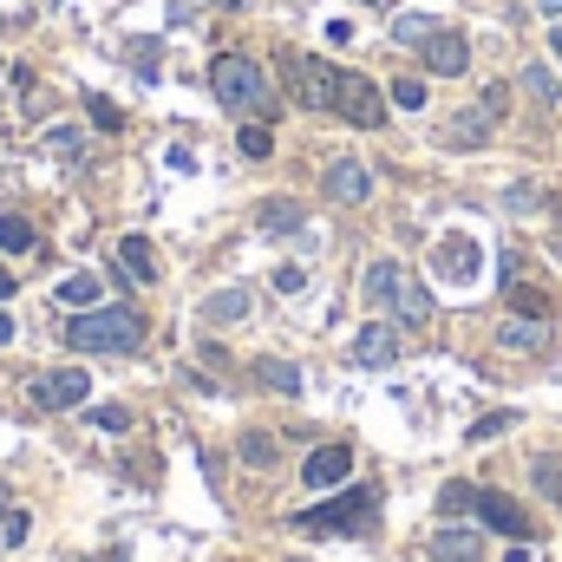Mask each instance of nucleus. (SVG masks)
Listing matches in <instances>:
<instances>
[{
    "instance_id": "f257e3e1",
    "label": "nucleus",
    "mask_w": 562,
    "mask_h": 562,
    "mask_svg": "<svg viewBox=\"0 0 562 562\" xmlns=\"http://www.w3.org/2000/svg\"><path fill=\"white\" fill-rule=\"evenodd\" d=\"M65 340L79 354H137L144 347V314L137 308H79L65 321Z\"/></svg>"
},
{
    "instance_id": "f03ea898",
    "label": "nucleus",
    "mask_w": 562,
    "mask_h": 562,
    "mask_svg": "<svg viewBox=\"0 0 562 562\" xmlns=\"http://www.w3.org/2000/svg\"><path fill=\"white\" fill-rule=\"evenodd\" d=\"M210 92L223 111H268V72L249 52H216L210 59Z\"/></svg>"
},
{
    "instance_id": "7ed1b4c3",
    "label": "nucleus",
    "mask_w": 562,
    "mask_h": 562,
    "mask_svg": "<svg viewBox=\"0 0 562 562\" xmlns=\"http://www.w3.org/2000/svg\"><path fill=\"white\" fill-rule=\"evenodd\" d=\"M373 504H380V498L360 485V491H340L334 504L301 511L295 524H301V530H314V537H354V530H367V524H373Z\"/></svg>"
},
{
    "instance_id": "20e7f679",
    "label": "nucleus",
    "mask_w": 562,
    "mask_h": 562,
    "mask_svg": "<svg viewBox=\"0 0 562 562\" xmlns=\"http://www.w3.org/2000/svg\"><path fill=\"white\" fill-rule=\"evenodd\" d=\"M282 72H288V92L301 111H334V92H340V72L327 59H301V52H282Z\"/></svg>"
},
{
    "instance_id": "39448f33",
    "label": "nucleus",
    "mask_w": 562,
    "mask_h": 562,
    "mask_svg": "<svg viewBox=\"0 0 562 562\" xmlns=\"http://www.w3.org/2000/svg\"><path fill=\"white\" fill-rule=\"evenodd\" d=\"M386 92L367 79V72H340V92H334V111L347 118V124H360V131H380L386 124Z\"/></svg>"
},
{
    "instance_id": "423d86ee",
    "label": "nucleus",
    "mask_w": 562,
    "mask_h": 562,
    "mask_svg": "<svg viewBox=\"0 0 562 562\" xmlns=\"http://www.w3.org/2000/svg\"><path fill=\"white\" fill-rule=\"evenodd\" d=\"M85 393H92L85 367H52V373H39V380H33V406H46V412H72Z\"/></svg>"
},
{
    "instance_id": "0eeeda50",
    "label": "nucleus",
    "mask_w": 562,
    "mask_h": 562,
    "mask_svg": "<svg viewBox=\"0 0 562 562\" xmlns=\"http://www.w3.org/2000/svg\"><path fill=\"white\" fill-rule=\"evenodd\" d=\"M354 478V445H321V452H308V465H301V485L308 491H334V485H347Z\"/></svg>"
},
{
    "instance_id": "6e6552de",
    "label": "nucleus",
    "mask_w": 562,
    "mask_h": 562,
    "mask_svg": "<svg viewBox=\"0 0 562 562\" xmlns=\"http://www.w3.org/2000/svg\"><path fill=\"white\" fill-rule=\"evenodd\" d=\"M321 190H327L334 203H367V196H373V170H367L360 157H334L327 177H321Z\"/></svg>"
},
{
    "instance_id": "1a4fd4ad",
    "label": "nucleus",
    "mask_w": 562,
    "mask_h": 562,
    "mask_svg": "<svg viewBox=\"0 0 562 562\" xmlns=\"http://www.w3.org/2000/svg\"><path fill=\"white\" fill-rule=\"evenodd\" d=\"M347 354H354V367H393L399 360V327L393 321H367Z\"/></svg>"
},
{
    "instance_id": "9d476101",
    "label": "nucleus",
    "mask_w": 562,
    "mask_h": 562,
    "mask_svg": "<svg viewBox=\"0 0 562 562\" xmlns=\"http://www.w3.org/2000/svg\"><path fill=\"white\" fill-rule=\"evenodd\" d=\"M419 52H426V72H439V79H458V72L471 65V46H465V33H445V26H439V33H432Z\"/></svg>"
},
{
    "instance_id": "9b49d317",
    "label": "nucleus",
    "mask_w": 562,
    "mask_h": 562,
    "mask_svg": "<svg viewBox=\"0 0 562 562\" xmlns=\"http://www.w3.org/2000/svg\"><path fill=\"white\" fill-rule=\"evenodd\" d=\"M478 517H485V530H498V537H511V543L530 537V517H524L504 491H478Z\"/></svg>"
},
{
    "instance_id": "f8f14e48",
    "label": "nucleus",
    "mask_w": 562,
    "mask_h": 562,
    "mask_svg": "<svg viewBox=\"0 0 562 562\" xmlns=\"http://www.w3.org/2000/svg\"><path fill=\"white\" fill-rule=\"evenodd\" d=\"M255 229L262 236H301L308 229V210L288 203V196H268V203H255Z\"/></svg>"
},
{
    "instance_id": "ddd939ff",
    "label": "nucleus",
    "mask_w": 562,
    "mask_h": 562,
    "mask_svg": "<svg viewBox=\"0 0 562 562\" xmlns=\"http://www.w3.org/2000/svg\"><path fill=\"white\" fill-rule=\"evenodd\" d=\"M491 124H498V118H491L485 105H471V111H458V118L445 124V144H452V151H478V144H491Z\"/></svg>"
},
{
    "instance_id": "4468645a",
    "label": "nucleus",
    "mask_w": 562,
    "mask_h": 562,
    "mask_svg": "<svg viewBox=\"0 0 562 562\" xmlns=\"http://www.w3.org/2000/svg\"><path fill=\"white\" fill-rule=\"evenodd\" d=\"M498 347H504V354H543V347H550V327L511 314V321H498Z\"/></svg>"
},
{
    "instance_id": "2eb2a0df",
    "label": "nucleus",
    "mask_w": 562,
    "mask_h": 562,
    "mask_svg": "<svg viewBox=\"0 0 562 562\" xmlns=\"http://www.w3.org/2000/svg\"><path fill=\"white\" fill-rule=\"evenodd\" d=\"M485 557V537L478 530H439L426 543V562H478Z\"/></svg>"
},
{
    "instance_id": "dca6fc26",
    "label": "nucleus",
    "mask_w": 562,
    "mask_h": 562,
    "mask_svg": "<svg viewBox=\"0 0 562 562\" xmlns=\"http://www.w3.org/2000/svg\"><path fill=\"white\" fill-rule=\"evenodd\" d=\"M393 314H399L406 327H426V321H432V288L412 282V275H399V288H393Z\"/></svg>"
},
{
    "instance_id": "f3484780",
    "label": "nucleus",
    "mask_w": 562,
    "mask_h": 562,
    "mask_svg": "<svg viewBox=\"0 0 562 562\" xmlns=\"http://www.w3.org/2000/svg\"><path fill=\"white\" fill-rule=\"evenodd\" d=\"M249 308H255L249 288H216V295H203V327H229V321H242Z\"/></svg>"
},
{
    "instance_id": "a211bd4d",
    "label": "nucleus",
    "mask_w": 562,
    "mask_h": 562,
    "mask_svg": "<svg viewBox=\"0 0 562 562\" xmlns=\"http://www.w3.org/2000/svg\"><path fill=\"white\" fill-rule=\"evenodd\" d=\"M439 268H445L452 282H471V275H478V242H471V236H445V242H439Z\"/></svg>"
},
{
    "instance_id": "6ab92c4d",
    "label": "nucleus",
    "mask_w": 562,
    "mask_h": 562,
    "mask_svg": "<svg viewBox=\"0 0 562 562\" xmlns=\"http://www.w3.org/2000/svg\"><path fill=\"white\" fill-rule=\"evenodd\" d=\"M118 262H124V275H131V282H144V288L157 282V255H151V242H144V236H124V242H118Z\"/></svg>"
},
{
    "instance_id": "aec40b11",
    "label": "nucleus",
    "mask_w": 562,
    "mask_h": 562,
    "mask_svg": "<svg viewBox=\"0 0 562 562\" xmlns=\"http://www.w3.org/2000/svg\"><path fill=\"white\" fill-rule=\"evenodd\" d=\"M46 151H52L59 164H85V151H92V144H85V131H79V124H46Z\"/></svg>"
},
{
    "instance_id": "412c9836",
    "label": "nucleus",
    "mask_w": 562,
    "mask_h": 562,
    "mask_svg": "<svg viewBox=\"0 0 562 562\" xmlns=\"http://www.w3.org/2000/svg\"><path fill=\"white\" fill-rule=\"evenodd\" d=\"M399 275H406L399 262H373V268L360 275V295H367V301H380V308H393V288H399Z\"/></svg>"
},
{
    "instance_id": "4be33fe9",
    "label": "nucleus",
    "mask_w": 562,
    "mask_h": 562,
    "mask_svg": "<svg viewBox=\"0 0 562 562\" xmlns=\"http://www.w3.org/2000/svg\"><path fill=\"white\" fill-rule=\"evenodd\" d=\"M98 295H105L98 275H65V282H59V308H72V314H79V308H98Z\"/></svg>"
},
{
    "instance_id": "5701e85b",
    "label": "nucleus",
    "mask_w": 562,
    "mask_h": 562,
    "mask_svg": "<svg viewBox=\"0 0 562 562\" xmlns=\"http://www.w3.org/2000/svg\"><path fill=\"white\" fill-rule=\"evenodd\" d=\"M255 380H262L268 393H282V399L301 393V367H288V360H255Z\"/></svg>"
},
{
    "instance_id": "b1692460",
    "label": "nucleus",
    "mask_w": 562,
    "mask_h": 562,
    "mask_svg": "<svg viewBox=\"0 0 562 562\" xmlns=\"http://www.w3.org/2000/svg\"><path fill=\"white\" fill-rule=\"evenodd\" d=\"M517 85H524L537 105H557V98H562V79L543 65V59H537V65H524V79H517Z\"/></svg>"
},
{
    "instance_id": "393cba45",
    "label": "nucleus",
    "mask_w": 562,
    "mask_h": 562,
    "mask_svg": "<svg viewBox=\"0 0 562 562\" xmlns=\"http://www.w3.org/2000/svg\"><path fill=\"white\" fill-rule=\"evenodd\" d=\"M0 249H7V255H26V249H33V223L13 216V210H0Z\"/></svg>"
},
{
    "instance_id": "a878e982",
    "label": "nucleus",
    "mask_w": 562,
    "mask_h": 562,
    "mask_svg": "<svg viewBox=\"0 0 562 562\" xmlns=\"http://www.w3.org/2000/svg\"><path fill=\"white\" fill-rule=\"evenodd\" d=\"M530 478H537V491H543L550 504H562V452H543V458L530 465Z\"/></svg>"
},
{
    "instance_id": "bb28decb",
    "label": "nucleus",
    "mask_w": 562,
    "mask_h": 562,
    "mask_svg": "<svg viewBox=\"0 0 562 562\" xmlns=\"http://www.w3.org/2000/svg\"><path fill=\"white\" fill-rule=\"evenodd\" d=\"M236 458H242V465H255V471H268V465H275V439H268V432H242Z\"/></svg>"
},
{
    "instance_id": "cd10ccee",
    "label": "nucleus",
    "mask_w": 562,
    "mask_h": 562,
    "mask_svg": "<svg viewBox=\"0 0 562 562\" xmlns=\"http://www.w3.org/2000/svg\"><path fill=\"white\" fill-rule=\"evenodd\" d=\"M432 33H439V26H432L426 13H399V20H393V39H399V46H426Z\"/></svg>"
},
{
    "instance_id": "c85d7f7f",
    "label": "nucleus",
    "mask_w": 562,
    "mask_h": 562,
    "mask_svg": "<svg viewBox=\"0 0 562 562\" xmlns=\"http://www.w3.org/2000/svg\"><path fill=\"white\" fill-rule=\"evenodd\" d=\"M236 144H242V157H268V151H275V131H268L262 118H249V124L236 131Z\"/></svg>"
},
{
    "instance_id": "c756f323",
    "label": "nucleus",
    "mask_w": 562,
    "mask_h": 562,
    "mask_svg": "<svg viewBox=\"0 0 562 562\" xmlns=\"http://www.w3.org/2000/svg\"><path fill=\"white\" fill-rule=\"evenodd\" d=\"M439 511H445V517L478 511V485H445V491H439Z\"/></svg>"
},
{
    "instance_id": "7c9ffc66",
    "label": "nucleus",
    "mask_w": 562,
    "mask_h": 562,
    "mask_svg": "<svg viewBox=\"0 0 562 562\" xmlns=\"http://www.w3.org/2000/svg\"><path fill=\"white\" fill-rule=\"evenodd\" d=\"M426 98H432L426 79H393V105H399V111H426Z\"/></svg>"
},
{
    "instance_id": "2f4dec72",
    "label": "nucleus",
    "mask_w": 562,
    "mask_h": 562,
    "mask_svg": "<svg viewBox=\"0 0 562 562\" xmlns=\"http://www.w3.org/2000/svg\"><path fill=\"white\" fill-rule=\"evenodd\" d=\"M0 543H7V550L26 543V511H20V504H0Z\"/></svg>"
},
{
    "instance_id": "473e14b6",
    "label": "nucleus",
    "mask_w": 562,
    "mask_h": 562,
    "mask_svg": "<svg viewBox=\"0 0 562 562\" xmlns=\"http://www.w3.org/2000/svg\"><path fill=\"white\" fill-rule=\"evenodd\" d=\"M511 426H517V412H491V419H478V426H471V445H491V439H498V432H511Z\"/></svg>"
},
{
    "instance_id": "72a5a7b5",
    "label": "nucleus",
    "mask_w": 562,
    "mask_h": 562,
    "mask_svg": "<svg viewBox=\"0 0 562 562\" xmlns=\"http://www.w3.org/2000/svg\"><path fill=\"white\" fill-rule=\"evenodd\" d=\"M85 111H92V124H105V131H118V124H124V111H118L111 98H98V92L85 98Z\"/></svg>"
},
{
    "instance_id": "f704fd0d",
    "label": "nucleus",
    "mask_w": 562,
    "mask_h": 562,
    "mask_svg": "<svg viewBox=\"0 0 562 562\" xmlns=\"http://www.w3.org/2000/svg\"><path fill=\"white\" fill-rule=\"evenodd\" d=\"M131 65H137V79L151 85V79H157V39H151V46H137V52H131Z\"/></svg>"
},
{
    "instance_id": "c9c22d12",
    "label": "nucleus",
    "mask_w": 562,
    "mask_h": 562,
    "mask_svg": "<svg viewBox=\"0 0 562 562\" xmlns=\"http://www.w3.org/2000/svg\"><path fill=\"white\" fill-rule=\"evenodd\" d=\"M504 210H537V183H511L504 190Z\"/></svg>"
},
{
    "instance_id": "e433bc0d",
    "label": "nucleus",
    "mask_w": 562,
    "mask_h": 562,
    "mask_svg": "<svg viewBox=\"0 0 562 562\" xmlns=\"http://www.w3.org/2000/svg\"><path fill=\"white\" fill-rule=\"evenodd\" d=\"M92 426H105V432H124V426H131V412H124V406H98V412H92Z\"/></svg>"
},
{
    "instance_id": "4c0bfd02",
    "label": "nucleus",
    "mask_w": 562,
    "mask_h": 562,
    "mask_svg": "<svg viewBox=\"0 0 562 562\" xmlns=\"http://www.w3.org/2000/svg\"><path fill=\"white\" fill-rule=\"evenodd\" d=\"M275 288H282V295H301V288H308V275H301V268H275Z\"/></svg>"
},
{
    "instance_id": "58836bf2",
    "label": "nucleus",
    "mask_w": 562,
    "mask_h": 562,
    "mask_svg": "<svg viewBox=\"0 0 562 562\" xmlns=\"http://www.w3.org/2000/svg\"><path fill=\"white\" fill-rule=\"evenodd\" d=\"M478 105H485V111H491V118H504V105H511V92H504V85H491V92H485V98H478Z\"/></svg>"
},
{
    "instance_id": "ea45409f",
    "label": "nucleus",
    "mask_w": 562,
    "mask_h": 562,
    "mask_svg": "<svg viewBox=\"0 0 562 562\" xmlns=\"http://www.w3.org/2000/svg\"><path fill=\"white\" fill-rule=\"evenodd\" d=\"M504 562H537V550H524V543H511V557Z\"/></svg>"
},
{
    "instance_id": "a19ab883",
    "label": "nucleus",
    "mask_w": 562,
    "mask_h": 562,
    "mask_svg": "<svg viewBox=\"0 0 562 562\" xmlns=\"http://www.w3.org/2000/svg\"><path fill=\"white\" fill-rule=\"evenodd\" d=\"M7 340H13V314L0 308V347H7Z\"/></svg>"
},
{
    "instance_id": "79ce46f5",
    "label": "nucleus",
    "mask_w": 562,
    "mask_h": 562,
    "mask_svg": "<svg viewBox=\"0 0 562 562\" xmlns=\"http://www.w3.org/2000/svg\"><path fill=\"white\" fill-rule=\"evenodd\" d=\"M7 295H13V275H7V268H0V301H7Z\"/></svg>"
},
{
    "instance_id": "37998d69",
    "label": "nucleus",
    "mask_w": 562,
    "mask_h": 562,
    "mask_svg": "<svg viewBox=\"0 0 562 562\" xmlns=\"http://www.w3.org/2000/svg\"><path fill=\"white\" fill-rule=\"evenodd\" d=\"M543 13H550V20H562V0H543Z\"/></svg>"
},
{
    "instance_id": "c03bdc74",
    "label": "nucleus",
    "mask_w": 562,
    "mask_h": 562,
    "mask_svg": "<svg viewBox=\"0 0 562 562\" xmlns=\"http://www.w3.org/2000/svg\"><path fill=\"white\" fill-rule=\"evenodd\" d=\"M550 52H557V59H562V26H557V33H550Z\"/></svg>"
},
{
    "instance_id": "a18cd8bd",
    "label": "nucleus",
    "mask_w": 562,
    "mask_h": 562,
    "mask_svg": "<svg viewBox=\"0 0 562 562\" xmlns=\"http://www.w3.org/2000/svg\"><path fill=\"white\" fill-rule=\"evenodd\" d=\"M295 562H301V557H295Z\"/></svg>"
}]
</instances>
